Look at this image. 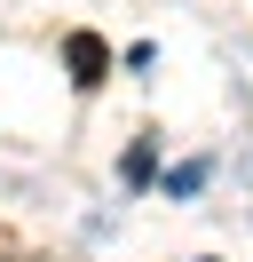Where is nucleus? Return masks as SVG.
Returning <instances> with one entry per match:
<instances>
[{"mask_svg":"<svg viewBox=\"0 0 253 262\" xmlns=\"http://www.w3.org/2000/svg\"><path fill=\"white\" fill-rule=\"evenodd\" d=\"M198 183H206V159H190V167H174V175H166V191L182 199V191H198Z\"/></svg>","mask_w":253,"mask_h":262,"instance_id":"2","label":"nucleus"},{"mask_svg":"<svg viewBox=\"0 0 253 262\" xmlns=\"http://www.w3.org/2000/svg\"><path fill=\"white\" fill-rule=\"evenodd\" d=\"M63 64H71V80H79V88H95V80L111 72V48H103L95 32H71V40H63Z\"/></svg>","mask_w":253,"mask_h":262,"instance_id":"1","label":"nucleus"}]
</instances>
